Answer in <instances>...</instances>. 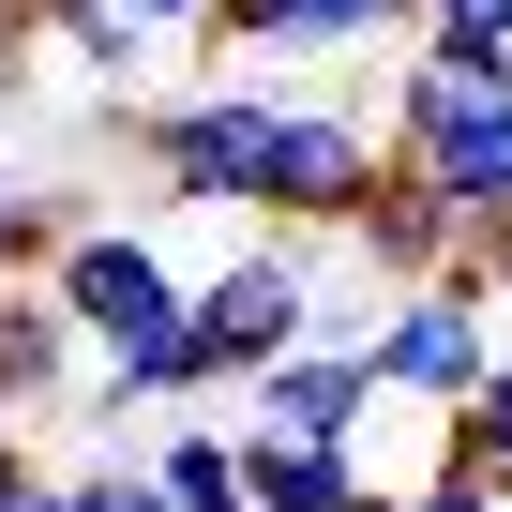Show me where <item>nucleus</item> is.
Returning a JSON list of instances; mask_svg holds the SVG:
<instances>
[{
  "mask_svg": "<svg viewBox=\"0 0 512 512\" xmlns=\"http://www.w3.org/2000/svg\"><path fill=\"white\" fill-rule=\"evenodd\" d=\"M332 241H302V226H256L226 272H196V302H181V332H196V377H211V407L241 392V377H272L317 317H332Z\"/></svg>",
  "mask_w": 512,
  "mask_h": 512,
  "instance_id": "f257e3e1",
  "label": "nucleus"
},
{
  "mask_svg": "<svg viewBox=\"0 0 512 512\" xmlns=\"http://www.w3.org/2000/svg\"><path fill=\"white\" fill-rule=\"evenodd\" d=\"M362 347H377V377H392L407 407H437V422H452V407L512 362V347H497V272H482V256H452L437 287H392V317H377Z\"/></svg>",
  "mask_w": 512,
  "mask_h": 512,
  "instance_id": "f03ea898",
  "label": "nucleus"
},
{
  "mask_svg": "<svg viewBox=\"0 0 512 512\" xmlns=\"http://www.w3.org/2000/svg\"><path fill=\"white\" fill-rule=\"evenodd\" d=\"M272 121H287V91H166V106H136L121 136H136V166L166 181V211H241L256 196V151H272Z\"/></svg>",
  "mask_w": 512,
  "mask_h": 512,
  "instance_id": "7ed1b4c3",
  "label": "nucleus"
},
{
  "mask_svg": "<svg viewBox=\"0 0 512 512\" xmlns=\"http://www.w3.org/2000/svg\"><path fill=\"white\" fill-rule=\"evenodd\" d=\"M31 287H46L76 332H91V362H106V347H151V332H181V302H196V287L166 272V241H151V226H61V256H46Z\"/></svg>",
  "mask_w": 512,
  "mask_h": 512,
  "instance_id": "20e7f679",
  "label": "nucleus"
},
{
  "mask_svg": "<svg viewBox=\"0 0 512 512\" xmlns=\"http://www.w3.org/2000/svg\"><path fill=\"white\" fill-rule=\"evenodd\" d=\"M226 407H241V422H272V437H347V452H362V422L392 407V377H377L362 332H302L272 377H241Z\"/></svg>",
  "mask_w": 512,
  "mask_h": 512,
  "instance_id": "39448f33",
  "label": "nucleus"
},
{
  "mask_svg": "<svg viewBox=\"0 0 512 512\" xmlns=\"http://www.w3.org/2000/svg\"><path fill=\"white\" fill-rule=\"evenodd\" d=\"M347 256H362V272H392V287H437L452 272V256H467V211L437 196V166H377V196L347 211Z\"/></svg>",
  "mask_w": 512,
  "mask_h": 512,
  "instance_id": "423d86ee",
  "label": "nucleus"
},
{
  "mask_svg": "<svg viewBox=\"0 0 512 512\" xmlns=\"http://www.w3.org/2000/svg\"><path fill=\"white\" fill-rule=\"evenodd\" d=\"M241 422V407H226ZM241 452H256V512H407V482H377L347 437H272V422H241Z\"/></svg>",
  "mask_w": 512,
  "mask_h": 512,
  "instance_id": "0eeeda50",
  "label": "nucleus"
},
{
  "mask_svg": "<svg viewBox=\"0 0 512 512\" xmlns=\"http://www.w3.org/2000/svg\"><path fill=\"white\" fill-rule=\"evenodd\" d=\"M76 392H91V332H76L46 287H0V422L76 407Z\"/></svg>",
  "mask_w": 512,
  "mask_h": 512,
  "instance_id": "6e6552de",
  "label": "nucleus"
},
{
  "mask_svg": "<svg viewBox=\"0 0 512 512\" xmlns=\"http://www.w3.org/2000/svg\"><path fill=\"white\" fill-rule=\"evenodd\" d=\"M347 46H392L377 0H226L211 16V61H347Z\"/></svg>",
  "mask_w": 512,
  "mask_h": 512,
  "instance_id": "1a4fd4ad",
  "label": "nucleus"
},
{
  "mask_svg": "<svg viewBox=\"0 0 512 512\" xmlns=\"http://www.w3.org/2000/svg\"><path fill=\"white\" fill-rule=\"evenodd\" d=\"M151 482H166L181 512H256V452H241V422H226V407L166 422V437H151Z\"/></svg>",
  "mask_w": 512,
  "mask_h": 512,
  "instance_id": "9d476101",
  "label": "nucleus"
},
{
  "mask_svg": "<svg viewBox=\"0 0 512 512\" xmlns=\"http://www.w3.org/2000/svg\"><path fill=\"white\" fill-rule=\"evenodd\" d=\"M437 452H467L482 482H512V362H497V377H482V392H467V407L437 422Z\"/></svg>",
  "mask_w": 512,
  "mask_h": 512,
  "instance_id": "9b49d317",
  "label": "nucleus"
},
{
  "mask_svg": "<svg viewBox=\"0 0 512 512\" xmlns=\"http://www.w3.org/2000/svg\"><path fill=\"white\" fill-rule=\"evenodd\" d=\"M422 46L437 61H512V0H422Z\"/></svg>",
  "mask_w": 512,
  "mask_h": 512,
  "instance_id": "f8f14e48",
  "label": "nucleus"
},
{
  "mask_svg": "<svg viewBox=\"0 0 512 512\" xmlns=\"http://www.w3.org/2000/svg\"><path fill=\"white\" fill-rule=\"evenodd\" d=\"M76 512H181V497L151 482V452H91L76 467Z\"/></svg>",
  "mask_w": 512,
  "mask_h": 512,
  "instance_id": "ddd939ff",
  "label": "nucleus"
},
{
  "mask_svg": "<svg viewBox=\"0 0 512 512\" xmlns=\"http://www.w3.org/2000/svg\"><path fill=\"white\" fill-rule=\"evenodd\" d=\"M407 512H512V497H497V482H482L467 452H422V482H407Z\"/></svg>",
  "mask_w": 512,
  "mask_h": 512,
  "instance_id": "4468645a",
  "label": "nucleus"
},
{
  "mask_svg": "<svg viewBox=\"0 0 512 512\" xmlns=\"http://www.w3.org/2000/svg\"><path fill=\"white\" fill-rule=\"evenodd\" d=\"M0 512H76V467H31V452H0Z\"/></svg>",
  "mask_w": 512,
  "mask_h": 512,
  "instance_id": "2eb2a0df",
  "label": "nucleus"
},
{
  "mask_svg": "<svg viewBox=\"0 0 512 512\" xmlns=\"http://www.w3.org/2000/svg\"><path fill=\"white\" fill-rule=\"evenodd\" d=\"M121 16H151L166 46H211V16H226V0H121Z\"/></svg>",
  "mask_w": 512,
  "mask_h": 512,
  "instance_id": "dca6fc26",
  "label": "nucleus"
},
{
  "mask_svg": "<svg viewBox=\"0 0 512 512\" xmlns=\"http://www.w3.org/2000/svg\"><path fill=\"white\" fill-rule=\"evenodd\" d=\"M31 61V0H0V76H16Z\"/></svg>",
  "mask_w": 512,
  "mask_h": 512,
  "instance_id": "f3484780",
  "label": "nucleus"
},
{
  "mask_svg": "<svg viewBox=\"0 0 512 512\" xmlns=\"http://www.w3.org/2000/svg\"><path fill=\"white\" fill-rule=\"evenodd\" d=\"M0 226H16V166H0Z\"/></svg>",
  "mask_w": 512,
  "mask_h": 512,
  "instance_id": "a211bd4d",
  "label": "nucleus"
},
{
  "mask_svg": "<svg viewBox=\"0 0 512 512\" xmlns=\"http://www.w3.org/2000/svg\"><path fill=\"white\" fill-rule=\"evenodd\" d=\"M0 452H16V422H0Z\"/></svg>",
  "mask_w": 512,
  "mask_h": 512,
  "instance_id": "6ab92c4d",
  "label": "nucleus"
},
{
  "mask_svg": "<svg viewBox=\"0 0 512 512\" xmlns=\"http://www.w3.org/2000/svg\"><path fill=\"white\" fill-rule=\"evenodd\" d=\"M497 497H512V482H497Z\"/></svg>",
  "mask_w": 512,
  "mask_h": 512,
  "instance_id": "aec40b11",
  "label": "nucleus"
}]
</instances>
